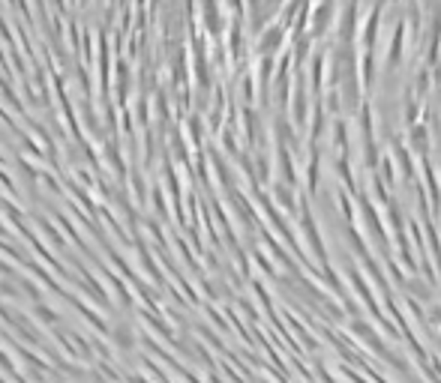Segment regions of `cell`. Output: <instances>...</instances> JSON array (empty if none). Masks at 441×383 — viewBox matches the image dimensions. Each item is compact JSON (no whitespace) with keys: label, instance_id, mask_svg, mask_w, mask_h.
I'll list each match as a JSON object with an SVG mask.
<instances>
[{"label":"cell","instance_id":"obj_1","mask_svg":"<svg viewBox=\"0 0 441 383\" xmlns=\"http://www.w3.org/2000/svg\"><path fill=\"white\" fill-rule=\"evenodd\" d=\"M282 39H285V27L282 24H273L270 27V30L261 36V45H258V51L264 54V57H270V54H273L279 45H282Z\"/></svg>","mask_w":441,"mask_h":383},{"label":"cell","instance_id":"obj_2","mask_svg":"<svg viewBox=\"0 0 441 383\" xmlns=\"http://www.w3.org/2000/svg\"><path fill=\"white\" fill-rule=\"evenodd\" d=\"M330 18H333V0H321V6L315 9V15H312V36H321L327 30Z\"/></svg>","mask_w":441,"mask_h":383}]
</instances>
